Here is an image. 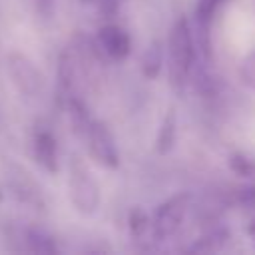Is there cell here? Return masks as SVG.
<instances>
[{
    "mask_svg": "<svg viewBox=\"0 0 255 255\" xmlns=\"http://www.w3.org/2000/svg\"><path fill=\"white\" fill-rule=\"evenodd\" d=\"M6 70L14 88L26 98H38L44 92V74L22 52L12 50L6 56Z\"/></svg>",
    "mask_w": 255,
    "mask_h": 255,
    "instance_id": "cell-5",
    "label": "cell"
},
{
    "mask_svg": "<svg viewBox=\"0 0 255 255\" xmlns=\"http://www.w3.org/2000/svg\"><path fill=\"white\" fill-rule=\"evenodd\" d=\"M247 235H249V237L255 241V219H253V221L247 225Z\"/></svg>",
    "mask_w": 255,
    "mask_h": 255,
    "instance_id": "cell-21",
    "label": "cell"
},
{
    "mask_svg": "<svg viewBox=\"0 0 255 255\" xmlns=\"http://www.w3.org/2000/svg\"><path fill=\"white\" fill-rule=\"evenodd\" d=\"M235 201H237L243 209H253V211H255V183H249V185L237 189Z\"/></svg>",
    "mask_w": 255,
    "mask_h": 255,
    "instance_id": "cell-19",
    "label": "cell"
},
{
    "mask_svg": "<svg viewBox=\"0 0 255 255\" xmlns=\"http://www.w3.org/2000/svg\"><path fill=\"white\" fill-rule=\"evenodd\" d=\"M96 48L100 50L102 56L116 60V62H122L131 52V38L122 26L106 24L96 34Z\"/></svg>",
    "mask_w": 255,
    "mask_h": 255,
    "instance_id": "cell-7",
    "label": "cell"
},
{
    "mask_svg": "<svg viewBox=\"0 0 255 255\" xmlns=\"http://www.w3.org/2000/svg\"><path fill=\"white\" fill-rule=\"evenodd\" d=\"M128 227H129V231H131V235L133 237H141L145 231H147V227H149V217H147V213L141 209V207H131L129 209V213H128Z\"/></svg>",
    "mask_w": 255,
    "mask_h": 255,
    "instance_id": "cell-17",
    "label": "cell"
},
{
    "mask_svg": "<svg viewBox=\"0 0 255 255\" xmlns=\"http://www.w3.org/2000/svg\"><path fill=\"white\" fill-rule=\"evenodd\" d=\"M229 169L237 177H245V179L255 181V161L243 153H231L229 155Z\"/></svg>",
    "mask_w": 255,
    "mask_h": 255,
    "instance_id": "cell-15",
    "label": "cell"
},
{
    "mask_svg": "<svg viewBox=\"0 0 255 255\" xmlns=\"http://www.w3.org/2000/svg\"><path fill=\"white\" fill-rule=\"evenodd\" d=\"M4 179H6L10 193L22 205H28L32 209H44L46 207L44 191L26 167H22L16 161H6L4 163Z\"/></svg>",
    "mask_w": 255,
    "mask_h": 255,
    "instance_id": "cell-4",
    "label": "cell"
},
{
    "mask_svg": "<svg viewBox=\"0 0 255 255\" xmlns=\"http://www.w3.org/2000/svg\"><path fill=\"white\" fill-rule=\"evenodd\" d=\"M239 78H241V84L249 90L255 92V48L245 54V58L241 60L239 64Z\"/></svg>",
    "mask_w": 255,
    "mask_h": 255,
    "instance_id": "cell-18",
    "label": "cell"
},
{
    "mask_svg": "<svg viewBox=\"0 0 255 255\" xmlns=\"http://www.w3.org/2000/svg\"><path fill=\"white\" fill-rule=\"evenodd\" d=\"M54 6H56V0H36L38 14H40L42 18H52V14H54Z\"/></svg>",
    "mask_w": 255,
    "mask_h": 255,
    "instance_id": "cell-20",
    "label": "cell"
},
{
    "mask_svg": "<svg viewBox=\"0 0 255 255\" xmlns=\"http://www.w3.org/2000/svg\"><path fill=\"white\" fill-rule=\"evenodd\" d=\"M68 116H70V124H72L74 133H76L80 139H84L86 133H88V128H90V124H92V116H90L86 104H84L76 94L68 98Z\"/></svg>",
    "mask_w": 255,
    "mask_h": 255,
    "instance_id": "cell-12",
    "label": "cell"
},
{
    "mask_svg": "<svg viewBox=\"0 0 255 255\" xmlns=\"http://www.w3.org/2000/svg\"><path fill=\"white\" fill-rule=\"evenodd\" d=\"M225 0H199L197 2V8H195V22L197 26H211L219 6L223 4Z\"/></svg>",
    "mask_w": 255,
    "mask_h": 255,
    "instance_id": "cell-16",
    "label": "cell"
},
{
    "mask_svg": "<svg viewBox=\"0 0 255 255\" xmlns=\"http://www.w3.org/2000/svg\"><path fill=\"white\" fill-rule=\"evenodd\" d=\"M32 151H34V159L40 163L42 169H46L48 173L58 171V167H60L58 165V141L48 128H38L34 131Z\"/></svg>",
    "mask_w": 255,
    "mask_h": 255,
    "instance_id": "cell-8",
    "label": "cell"
},
{
    "mask_svg": "<svg viewBox=\"0 0 255 255\" xmlns=\"http://www.w3.org/2000/svg\"><path fill=\"white\" fill-rule=\"evenodd\" d=\"M175 137H177V116L171 106L159 124V129L155 135V151L159 155H167L175 145Z\"/></svg>",
    "mask_w": 255,
    "mask_h": 255,
    "instance_id": "cell-10",
    "label": "cell"
},
{
    "mask_svg": "<svg viewBox=\"0 0 255 255\" xmlns=\"http://www.w3.org/2000/svg\"><path fill=\"white\" fill-rule=\"evenodd\" d=\"M189 203H191V195L187 191L175 193L169 199H165L163 203H159L149 221L153 239L163 241V239L171 237L181 227V223L189 211Z\"/></svg>",
    "mask_w": 255,
    "mask_h": 255,
    "instance_id": "cell-3",
    "label": "cell"
},
{
    "mask_svg": "<svg viewBox=\"0 0 255 255\" xmlns=\"http://www.w3.org/2000/svg\"><path fill=\"white\" fill-rule=\"evenodd\" d=\"M84 141L88 145V151H90L92 159L98 165H102L106 169H116L120 165V151H118L114 135L110 133L106 124H102L98 120H92Z\"/></svg>",
    "mask_w": 255,
    "mask_h": 255,
    "instance_id": "cell-6",
    "label": "cell"
},
{
    "mask_svg": "<svg viewBox=\"0 0 255 255\" xmlns=\"http://www.w3.org/2000/svg\"><path fill=\"white\" fill-rule=\"evenodd\" d=\"M68 189H70V201L82 215H94L100 207L102 193L100 185L94 179L92 171L84 163L82 157L74 155L70 159L68 167Z\"/></svg>",
    "mask_w": 255,
    "mask_h": 255,
    "instance_id": "cell-2",
    "label": "cell"
},
{
    "mask_svg": "<svg viewBox=\"0 0 255 255\" xmlns=\"http://www.w3.org/2000/svg\"><path fill=\"white\" fill-rule=\"evenodd\" d=\"M161 60H163V48H161V42L159 40H153L143 58H141V74L147 78V80H155L161 72Z\"/></svg>",
    "mask_w": 255,
    "mask_h": 255,
    "instance_id": "cell-14",
    "label": "cell"
},
{
    "mask_svg": "<svg viewBox=\"0 0 255 255\" xmlns=\"http://www.w3.org/2000/svg\"><path fill=\"white\" fill-rule=\"evenodd\" d=\"M22 241L26 243V251H32V253H42V255H52V253H58V245L54 241V237L44 231V229H38V227H28L24 229L22 233Z\"/></svg>",
    "mask_w": 255,
    "mask_h": 255,
    "instance_id": "cell-11",
    "label": "cell"
},
{
    "mask_svg": "<svg viewBox=\"0 0 255 255\" xmlns=\"http://www.w3.org/2000/svg\"><path fill=\"white\" fill-rule=\"evenodd\" d=\"M80 80V58L76 50H64L58 58V84L66 98L74 96V90Z\"/></svg>",
    "mask_w": 255,
    "mask_h": 255,
    "instance_id": "cell-9",
    "label": "cell"
},
{
    "mask_svg": "<svg viewBox=\"0 0 255 255\" xmlns=\"http://www.w3.org/2000/svg\"><path fill=\"white\" fill-rule=\"evenodd\" d=\"M167 62L171 88L175 92H183L195 66V40L185 16H179L171 26L167 40Z\"/></svg>",
    "mask_w": 255,
    "mask_h": 255,
    "instance_id": "cell-1",
    "label": "cell"
},
{
    "mask_svg": "<svg viewBox=\"0 0 255 255\" xmlns=\"http://www.w3.org/2000/svg\"><path fill=\"white\" fill-rule=\"evenodd\" d=\"M227 239H229V229H225V227H211L209 231L199 235L193 245H189V251H195V253L217 251V249H221L227 243Z\"/></svg>",
    "mask_w": 255,
    "mask_h": 255,
    "instance_id": "cell-13",
    "label": "cell"
}]
</instances>
